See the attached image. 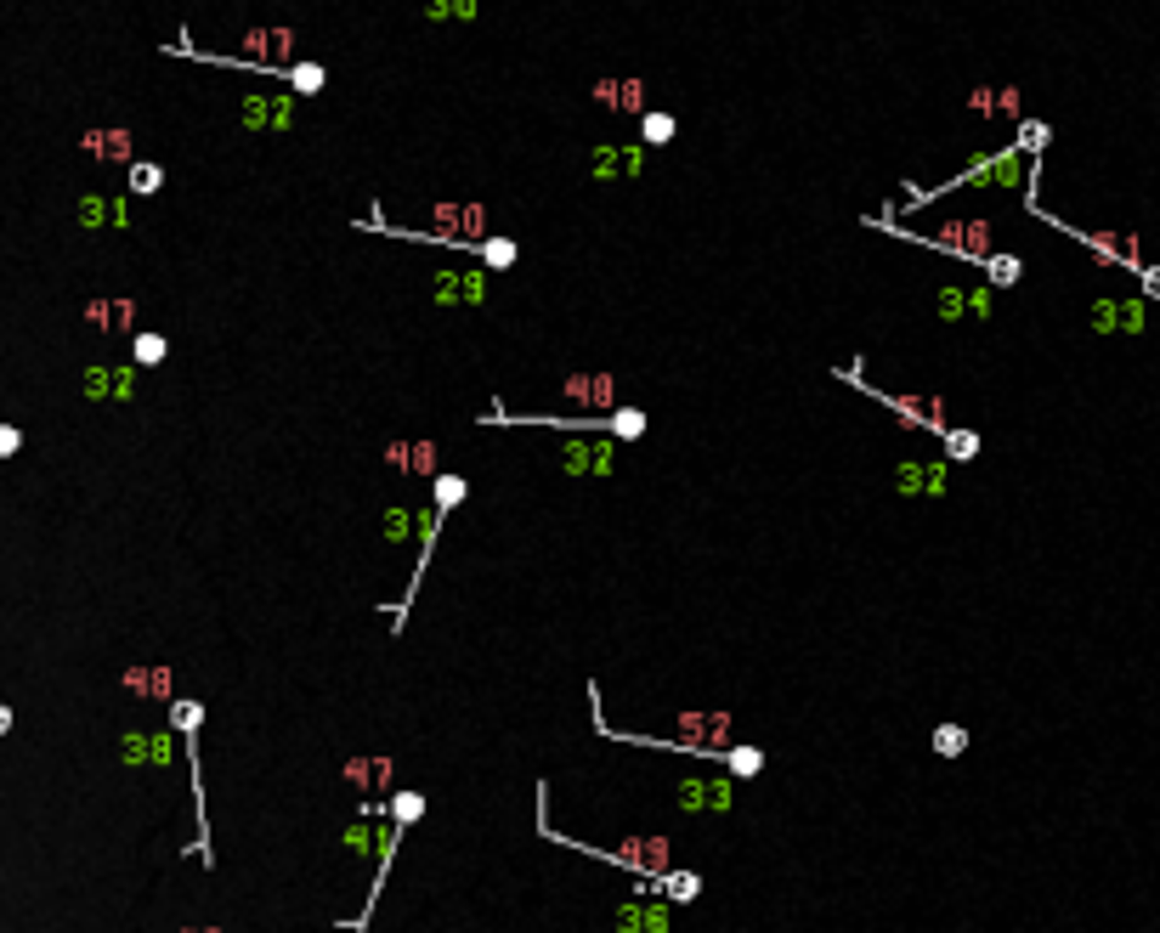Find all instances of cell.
<instances>
[{"label":"cell","instance_id":"1","mask_svg":"<svg viewBox=\"0 0 1160 933\" xmlns=\"http://www.w3.org/2000/svg\"><path fill=\"white\" fill-rule=\"evenodd\" d=\"M589 724H595V736H606V741L680 753V758L713 764V769H725V775H741V781H753V775L764 769V753H759V747H696V741H674V736H634V730H617V724H606V713H600V685H589Z\"/></svg>","mask_w":1160,"mask_h":933},{"label":"cell","instance_id":"2","mask_svg":"<svg viewBox=\"0 0 1160 933\" xmlns=\"http://www.w3.org/2000/svg\"><path fill=\"white\" fill-rule=\"evenodd\" d=\"M866 226L889 232V238H906V244H923V249H940V255H951V261H968V266H979V261L991 255V244H996V226H991L985 216L945 221L940 232H912V226H900L894 216H866Z\"/></svg>","mask_w":1160,"mask_h":933},{"label":"cell","instance_id":"3","mask_svg":"<svg viewBox=\"0 0 1160 933\" xmlns=\"http://www.w3.org/2000/svg\"><path fill=\"white\" fill-rule=\"evenodd\" d=\"M1024 181H1036V165H1024L1019 147H996V153H979L973 165H963L951 181H940V187H906V210L934 204L940 193H957V187H1024Z\"/></svg>","mask_w":1160,"mask_h":933},{"label":"cell","instance_id":"4","mask_svg":"<svg viewBox=\"0 0 1160 933\" xmlns=\"http://www.w3.org/2000/svg\"><path fill=\"white\" fill-rule=\"evenodd\" d=\"M849 391H861V396H872L878 407H889L906 430H923V436H945V402L940 396H906V391H878V385H866V374H861V356H849V368H832Z\"/></svg>","mask_w":1160,"mask_h":933},{"label":"cell","instance_id":"5","mask_svg":"<svg viewBox=\"0 0 1160 933\" xmlns=\"http://www.w3.org/2000/svg\"><path fill=\"white\" fill-rule=\"evenodd\" d=\"M170 724L176 736H182L187 747V764H193V820H198V860L216 866V843H210V798H204V769H198V730H204V702H193V696H170Z\"/></svg>","mask_w":1160,"mask_h":933},{"label":"cell","instance_id":"6","mask_svg":"<svg viewBox=\"0 0 1160 933\" xmlns=\"http://www.w3.org/2000/svg\"><path fill=\"white\" fill-rule=\"evenodd\" d=\"M560 396L583 413H611V407H623V379L611 368H578L560 379Z\"/></svg>","mask_w":1160,"mask_h":933},{"label":"cell","instance_id":"7","mask_svg":"<svg viewBox=\"0 0 1160 933\" xmlns=\"http://www.w3.org/2000/svg\"><path fill=\"white\" fill-rule=\"evenodd\" d=\"M617 453H623V442H611V436H572V442L560 447V470L566 476H595L606 481L617 470Z\"/></svg>","mask_w":1160,"mask_h":933},{"label":"cell","instance_id":"8","mask_svg":"<svg viewBox=\"0 0 1160 933\" xmlns=\"http://www.w3.org/2000/svg\"><path fill=\"white\" fill-rule=\"evenodd\" d=\"M136 385H142L136 362H91L80 374V391L91 402H136Z\"/></svg>","mask_w":1160,"mask_h":933},{"label":"cell","instance_id":"9","mask_svg":"<svg viewBox=\"0 0 1160 933\" xmlns=\"http://www.w3.org/2000/svg\"><path fill=\"white\" fill-rule=\"evenodd\" d=\"M951 464L945 458H900L894 464V492L900 498H945Z\"/></svg>","mask_w":1160,"mask_h":933},{"label":"cell","instance_id":"10","mask_svg":"<svg viewBox=\"0 0 1160 933\" xmlns=\"http://www.w3.org/2000/svg\"><path fill=\"white\" fill-rule=\"evenodd\" d=\"M238 119H244V131H255V136H267V131H289V125H295V96H277V91H244Z\"/></svg>","mask_w":1160,"mask_h":933},{"label":"cell","instance_id":"11","mask_svg":"<svg viewBox=\"0 0 1160 933\" xmlns=\"http://www.w3.org/2000/svg\"><path fill=\"white\" fill-rule=\"evenodd\" d=\"M436 306H487V266H448L430 277Z\"/></svg>","mask_w":1160,"mask_h":933},{"label":"cell","instance_id":"12","mask_svg":"<svg viewBox=\"0 0 1160 933\" xmlns=\"http://www.w3.org/2000/svg\"><path fill=\"white\" fill-rule=\"evenodd\" d=\"M589 176L595 181L646 176V142H600V147H589Z\"/></svg>","mask_w":1160,"mask_h":933},{"label":"cell","instance_id":"13","mask_svg":"<svg viewBox=\"0 0 1160 933\" xmlns=\"http://www.w3.org/2000/svg\"><path fill=\"white\" fill-rule=\"evenodd\" d=\"M385 470H397L402 481H430L442 470V447L436 442H391L385 447Z\"/></svg>","mask_w":1160,"mask_h":933},{"label":"cell","instance_id":"14","mask_svg":"<svg viewBox=\"0 0 1160 933\" xmlns=\"http://www.w3.org/2000/svg\"><path fill=\"white\" fill-rule=\"evenodd\" d=\"M80 153H86L91 165H119L125 170V165L136 159V136L125 131V125H102V131H86L80 136Z\"/></svg>","mask_w":1160,"mask_h":933},{"label":"cell","instance_id":"15","mask_svg":"<svg viewBox=\"0 0 1160 933\" xmlns=\"http://www.w3.org/2000/svg\"><path fill=\"white\" fill-rule=\"evenodd\" d=\"M589 102L595 108H606V114H629V119H640L646 114V80H595L589 85Z\"/></svg>","mask_w":1160,"mask_h":933},{"label":"cell","instance_id":"16","mask_svg":"<svg viewBox=\"0 0 1160 933\" xmlns=\"http://www.w3.org/2000/svg\"><path fill=\"white\" fill-rule=\"evenodd\" d=\"M1053 226H1064V221H1053ZM1070 238H1081L1098 261H1121L1126 272H1144V261H1138V244L1126 238V232H1075V226H1064Z\"/></svg>","mask_w":1160,"mask_h":933},{"label":"cell","instance_id":"17","mask_svg":"<svg viewBox=\"0 0 1160 933\" xmlns=\"http://www.w3.org/2000/svg\"><path fill=\"white\" fill-rule=\"evenodd\" d=\"M86 323L96 334H119V340H131V334H136V300H119V295L86 300Z\"/></svg>","mask_w":1160,"mask_h":933},{"label":"cell","instance_id":"18","mask_svg":"<svg viewBox=\"0 0 1160 933\" xmlns=\"http://www.w3.org/2000/svg\"><path fill=\"white\" fill-rule=\"evenodd\" d=\"M119 753H125V764H170V730H125V741H119Z\"/></svg>","mask_w":1160,"mask_h":933},{"label":"cell","instance_id":"19","mask_svg":"<svg viewBox=\"0 0 1160 933\" xmlns=\"http://www.w3.org/2000/svg\"><path fill=\"white\" fill-rule=\"evenodd\" d=\"M470 261L487 266V272H515V261H521V244L504 238V232H487V238L470 244Z\"/></svg>","mask_w":1160,"mask_h":933},{"label":"cell","instance_id":"20","mask_svg":"<svg viewBox=\"0 0 1160 933\" xmlns=\"http://www.w3.org/2000/svg\"><path fill=\"white\" fill-rule=\"evenodd\" d=\"M425 809H430V798H425L419 787H391V792H385V809H379V815L408 832V826H419V820H425Z\"/></svg>","mask_w":1160,"mask_h":933},{"label":"cell","instance_id":"21","mask_svg":"<svg viewBox=\"0 0 1160 933\" xmlns=\"http://www.w3.org/2000/svg\"><path fill=\"white\" fill-rule=\"evenodd\" d=\"M617 928H623V933H668V899H662V905H657V899L623 905V911H617Z\"/></svg>","mask_w":1160,"mask_h":933},{"label":"cell","instance_id":"22","mask_svg":"<svg viewBox=\"0 0 1160 933\" xmlns=\"http://www.w3.org/2000/svg\"><path fill=\"white\" fill-rule=\"evenodd\" d=\"M80 221L86 226H131V216H125V193H86L80 198Z\"/></svg>","mask_w":1160,"mask_h":933},{"label":"cell","instance_id":"23","mask_svg":"<svg viewBox=\"0 0 1160 933\" xmlns=\"http://www.w3.org/2000/svg\"><path fill=\"white\" fill-rule=\"evenodd\" d=\"M646 894H657V899H668V905H691V899H702V877L668 866L662 877H651V888H646Z\"/></svg>","mask_w":1160,"mask_h":933},{"label":"cell","instance_id":"24","mask_svg":"<svg viewBox=\"0 0 1160 933\" xmlns=\"http://www.w3.org/2000/svg\"><path fill=\"white\" fill-rule=\"evenodd\" d=\"M674 803L680 809H731V787L725 781H680Z\"/></svg>","mask_w":1160,"mask_h":933},{"label":"cell","instance_id":"25","mask_svg":"<svg viewBox=\"0 0 1160 933\" xmlns=\"http://www.w3.org/2000/svg\"><path fill=\"white\" fill-rule=\"evenodd\" d=\"M464 498H470V476H464V470H436L430 476V509L453 515Z\"/></svg>","mask_w":1160,"mask_h":933},{"label":"cell","instance_id":"26","mask_svg":"<svg viewBox=\"0 0 1160 933\" xmlns=\"http://www.w3.org/2000/svg\"><path fill=\"white\" fill-rule=\"evenodd\" d=\"M165 356H170V334H159V328H136L131 334V362L136 368H159Z\"/></svg>","mask_w":1160,"mask_h":933},{"label":"cell","instance_id":"27","mask_svg":"<svg viewBox=\"0 0 1160 933\" xmlns=\"http://www.w3.org/2000/svg\"><path fill=\"white\" fill-rule=\"evenodd\" d=\"M125 690L147 696V702H170V673L165 667H131L125 673Z\"/></svg>","mask_w":1160,"mask_h":933},{"label":"cell","instance_id":"28","mask_svg":"<svg viewBox=\"0 0 1160 933\" xmlns=\"http://www.w3.org/2000/svg\"><path fill=\"white\" fill-rule=\"evenodd\" d=\"M979 430H968V425H945V436H940V453H945V464H968V458H979Z\"/></svg>","mask_w":1160,"mask_h":933},{"label":"cell","instance_id":"29","mask_svg":"<svg viewBox=\"0 0 1160 933\" xmlns=\"http://www.w3.org/2000/svg\"><path fill=\"white\" fill-rule=\"evenodd\" d=\"M968 108L973 114H1019V91L1014 85H979V91H968Z\"/></svg>","mask_w":1160,"mask_h":933},{"label":"cell","instance_id":"30","mask_svg":"<svg viewBox=\"0 0 1160 933\" xmlns=\"http://www.w3.org/2000/svg\"><path fill=\"white\" fill-rule=\"evenodd\" d=\"M346 781L368 787V792H391V758H351L346 764Z\"/></svg>","mask_w":1160,"mask_h":933},{"label":"cell","instance_id":"31","mask_svg":"<svg viewBox=\"0 0 1160 933\" xmlns=\"http://www.w3.org/2000/svg\"><path fill=\"white\" fill-rule=\"evenodd\" d=\"M606 430H611V442H640V436L651 430V419H646V407H611V419H606Z\"/></svg>","mask_w":1160,"mask_h":933},{"label":"cell","instance_id":"32","mask_svg":"<svg viewBox=\"0 0 1160 933\" xmlns=\"http://www.w3.org/2000/svg\"><path fill=\"white\" fill-rule=\"evenodd\" d=\"M979 272H985V289H1014L1019 283V272H1024V261L1019 255H985V261H979Z\"/></svg>","mask_w":1160,"mask_h":933},{"label":"cell","instance_id":"33","mask_svg":"<svg viewBox=\"0 0 1160 933\" xmlns=\"http://www.w3.org/2000/svg\"><path fill=\"white\" fill-rule=\"evenodd\" d=\"M125 187H131L136 198H153L165 187V165H153V159H131L125 165Z\"/></svg>","mask_w":1160,"mask_h":933},{"label":"cell","instance_id":"34","mask_svg":"<svg viewBox=\"0 0 1160 933\" xmlns=\"http://www.w3.org/2000/svg\"><path fill=\"white\" fill-rule=\"evenodd\" d=\"M674 136H680V119L674 114H657V108L640 114V142H646V147H668Z\"/></svg>","mask_w":1160,"mask_h":933},{"label":"cell","instance_id":"35","mask_svg":"<svg viewBox=\"0 0 1160 933\" xmlns=\"http://www.w3.org/2000/svg\"><path fill=\"white\" fill-rule=\"evenodd\" d=\"M968 724H934V736H928V747H934L940 758H963L968 753Z\"/></svg>","mask_w":1160,"mask_h":933},{"label":"cell","instance_id":"36","mask_svg":"<svg viewBox=\"0 0 1160 933\" xmlns=\"http://www.w3.org/2000/svg\"><path fill=\"white\" fill-rule=\"evenodd\" d=\"M481 0H425V23H470Z\"/></svg>","mask_w":1160,"mask_h":933},{"label":"cell","instance_id":"37","mask_svg":"<svg viewBox=\"0 0 1160 933\" xmlns=\"http://www.w3.org/2000/svg\"><path fill=\"white\" fill-rule=\"evenodd\" d=\"M963 317H973V289L945 283V289H940V323H963Z\"/></svg>","mask_w":1160,"mask_h":933},{"label":"cell","instance_id":"38","mask_svg":"<svg viewBox=\"0 0 1160 933\" xmlns=\"http://www.w3.org/2000/svg\"><path fill=\"white\" fill-rule=\"evenodd\" d=\"M414 527H419V509L414 504H391V509H385V537H391V543H402Z\"/></svg>","mask_w":1160,"mask_h":933},{"label":"cell","instance_id":"39","mask_svg":"<svg viewBox=\"0 0 1160 933\" xmlns=\"http://www.w3.org/2000/svg\"><path fill=\"white\" fill-rule=\"evenodd\" d=\"M1014 147H1019V153H1030V159H1036V153L1047 147V125H1042V119H1024V125H1019V142H1014Z\"/></svg>","mask_w":1160,"mask_h":933},{"label":"cell","instance_id":"40","mask_svg":"<svg viewBox=\"0 0 1160 933\" xmlns=\"http://www.w3.org/2000/svg\"><path fill=\"white\" fill-rule=\"evenodd\" d=\"M1093 328H1098V334H1115V328H1121V300H1098V306H1093Z\"/></svg>","mask_w":1160,"mask_h":933},{"label":"cell","instance_id":"41","mask_svg":"<svg viewBox=\"0 0 1160 933\" xmlns=\"http://www.w3.org/2000/svg\"><path fill=\"white\" fill-rule=\"evenodd\" d=\"M12 453H23V430L17 425H0V458H12Z\"/></svg>","mask_w":1160,"mask_h":933},{"label":"cell","instance_id":"42","mask_svg":"<svg viewBox=\"0 0 1160 933\" xmlns=\"http://www.w3.org/2000/svg\"><path fill=\"white\" fill-rule=\"evenodd\" d=\"M973 317H979V323L991 317V289H985V283H979V289H973Z\"/></svg>","mask_w":1160,"mask_h":933},{"label":"cell","instance_id":"43","mask_svg":"<svg viewBox=\"0 0 1160 933\" xmlns=\"http://www.w3.org/2000/svg\"><path fill=\"white\" fill-rule=\"evenodd\" d=\"M1144 272H1149V277H1144V283H1149V295H1160V266H1144Z\"/></svg>","mask_w":1160,"mask_h":933},{"label":"cell","instance_id":"44","mask_svg":"<svg viewBox=\"0 0 1160 933\" xmlns=\"http://www.w3.org/2000/svg\"><path fill=\"white\" fill-rule=\"evenodd\" d=\"M6 730H12V707H6V702H0V736H6Z\"/></svg>","mask_w":1160,"mask_h":933}]
</instances>
